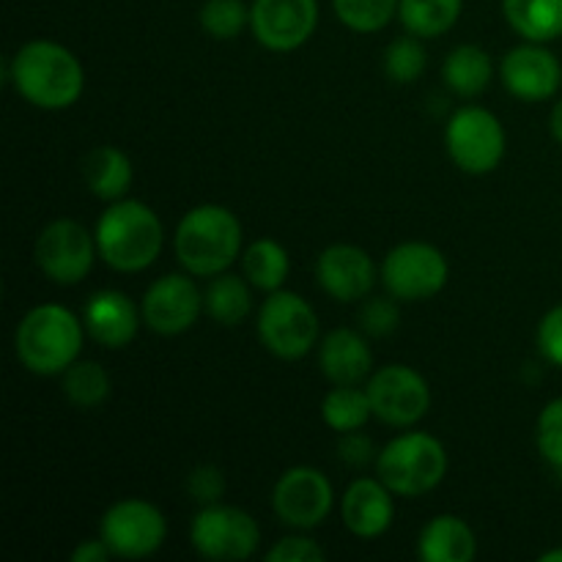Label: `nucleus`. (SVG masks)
<instances>
[{
    "mask_svg": "<svg viewBox=\"0 0 562 562\" xmlns=\"http://www.w3.org/2000/svg\"><path fill=\"white\" fill-rule=\"evenodd\" d=\"M9 82L38 110H69L86 88V71L69 47L49 38L22 44L9 60Z\"/></svg>",
    "mask_w": 562,
    "mask_h": 562,
    "instance_id": "1",
    "label": "nucleus"
},
{
    "mask_svg": "<svg viewBox=\"0 0 562 562\" xmlns=\"http://www.w3.org/2000/svg\"><path fill=\"white\" fill-rule=\"evenodd\" d=\"M99 258L115 272H143L159 258L165 245V228L159 214L148 203L121 198L110 203L99 217L97 231Z\"/></svg>",
    "mask_w": 562,
    "mask_h": 562,
    "instance_id": "2",
    "label": "nucleus"
},
{
    "mask_svg": "<svg viewBox=\"0 0 562 562\" xmlns=\"http://www.w3.org/2000/svg\"><path fill=\"white\" fill-rule=\"evenodd\" d=\"M86 324L64 305H36L22 316L14 333V351L22 368L36 376H64L80 360Z\"/></svg>",
    "mask_w": 562,
    "mask_h": 562,
    "instance_id": "3",
    "label": "nucleus"
},
{
    "mask_svg": "<svg viewBox=\"0 0 562 562\" xmlns=\"http://www.w3.org/2000/svg\"><path fill=\"white\" fill-rule=\"evenodd\" d=\"M241 241L245 231L228 206L201 203L181 217L173 250L192 278H214L228 272L231 263L241 256Z\"/></svg>",
    "mask_w": 562,
    "mask_h": 562,
    "instance_id": "4",
    "label": "nucleus"
},
{
    "mask_svg": "<svg viewBox=\"0 0 562 562\" xmlns=\"http://www.w3.org/2000/svg\"><path fill=\"white\" fill-rule=\"evenodd\" d=\"M376 475L395 497H423L448 475V450L431 434L406 431L379 450Z\"/></svg>",
    "mask_w": 562,
    "mask_h": 562,
    "instance_id": "5",
    "label": "nucleus"
},
{
    "mask_svg": "<svg viewBox=\"0 0 562 562\" xmlns=\"http://www.w3.org/2000/svg\"><path fill=\"white\" fill-rule=\"evenodd\" d=\"M256 329L263 349L285 362L302 360L318 344L316 311L296 291H272L258 311Z\"/></svg>",
    "mask_w": 562,
    "mask_h": 562,
    "instance_id": "6",
    "label": "nucleus"
},
{
    "mask_svg": "<svg viewBox=\"0 0 562 562\" xmlns=\"http://www.w3.org/2000/svg\"><path fill=\"white\" fill-rule=\"evenodd\" d=\"M445 146L456 168L470 176H486L505 159V130L492 110L467 104L450 115Z\"/></svg>",
    "mask_w": 562,
    "mask_h": 562,
    "instance_id": "7",
    "label": "nucleus"
},
{
    "mask_svg": "<svg viewBox=\"0 0 562 562\" xmlns=\"http://www.w3.org/2000/svg\"><path fill=\"white\" fill-rule=\"evenodd\" d=\"M190 543L201 558L217 562L250 560L261 543V527L247 510L234 505H203L192 516Z\"/></svg>",
    "mask_w": 562,
    "mask_h": 562,
    "instance_id": "8",
    "label": "nucleus"
},
{
    "mask_svg": "<svg viewBox=\"0 0 562 562\" xmlns=\"http://www.w3.org/2000/svg\"><path fill=\"white\" fill-rule=\"evenodd\" d=\"M450 280V263L428 241H404L384 256L382 283L398 302H426L442 294Z\"/></svg>",
    "mask_w": 562,
    "mask_h": 562,
    "instance_id": "9",
    "label": "nucleus"
},
{
    "mask_svg": "<svg viewBox=\"0 0 562 562\" xmlns=\"http://www.w3.org/2000/svg\"><path fill=\"white\" fill-rule=\"evenodd\" d=\"M99 538L115 558L146 560L162 549L168 538V521L162 510L148 499H119L104 510L99 521Z\"/></svg>",
    "mask_w": 562,
    "mask_h": 562,
    "instance_id": "10",
    "label": "nucleus"
},
{
    "mask_svg": "<svg viewBox=\"0 0 562 562\" xmlns=\"http://www.w3.org/2000/svg\"><path fill=\"white\" fill-rule=\"evenodd\" d=\"M97 236L77 220H53L38 234L33 258L44 278L58 285H77L88 278L97 261Z\"/></svg>",
    "mask_w": 562,
    "mask_h": 562,
    "instance_id": "11",
    "label": "nucleus"
},
{
    "mask_svg": "<svg viewBox=\"0 0 562 562\" xmlns=\"http://www.w3.org/2000/svg\"><path fill=\"white\" fill-rule=\"evenodd\" d=\"M373 417L393 428H409L431 409V387L426 376L404 362H393L371 373L366 384Z\"/></svg>",
    "mask_w": 562,
    "mask_h": 562,
    "instance_id": "12",
    "label": "nucleus"
},
{
    "mask_svg": "<svg viewBox=\"0 0 562 562\" xmlns=\"http://www.w3.org/2000/svg\"><path fill=\"white\" fill-rule=\"evenodd\" d=\"M335 492L329 477L316 467H291L272 488V508L283 525L294 530H313L329 516Z\"/></svg>",
    "mask_w": 562,
    "mask_h": 562,
    "instance_id": "13",
    "label": "nucleus"
},
{
    "mask_svg": "<svg viewBox=\"0 0 562 562\" xmlns=\"http://www.w3.org/2000/svg\"><path fill=\"white\" fill-rule=\"evenodd\" d=\"M318 25V0H252L250 31L272 53H294Z\"/></svg>",
    "mask_w": 562,
    "mask_h": 562,
    "instance_id": "14",
    "label": "nucleus"
},
{
    "mask_svg": "<svg viewBox=\"0 0 562 562\" xmlns=\"http://www.w3.org/2000/svg\"><path fill=\"white\" fill-rule=\"evenodd\" d=\"M203 294L192 274H162L146 289L140 302L143 324L157 335H181L198 322Z\"/></svg>",
    "mask_w": 562,
    "mask_h": 562,
    "instance_id": "15",
    "label": "nucleus"
},
{
    "mask_svg": "<svg viewBox=\"0 0 562 562\" xmlns=\"http://www.w3.org/2000/svg\"><path fill=\"white\" fill-rule=\"evenodd\" d=\"M499 80L521 102H543L562 86V66L552 49L527 42L505 55L499 64Z\"/></svg>",
    "mask_w": 562,
    "mask_h": 562,
    "instance_id": "16",
    "label": "nucleus"
},
{
    "mask_svg": "<svg viewBox=\"0 0 562 562\" xmlns=\"http://www.w3.org/2000/svg\"><path fill=\"white\" fill-rule=\"evenodd\" d=\"M316 278L324 294L349 305L371 296L376 283V263L357 245H329L316 261Z\"/></svg>",
    "mask_w": 562,
    "mask_h": 562,
    "instance_id": "17",
    "label": "nucleus"
},
{
    "mask_svg": "<svg viewBox=\"0 0 562 562\" xmlns=\"http://www.w3.org/2000/svg\"><path fill=\"white\" fill-rule=\"evenodd\" d=\"M82 324L88 335L104 349H126L143 324V313L124 291H97L82 307Z\"/></svg>",
    "mask_w": 562,
    "mask_h": 562,
    "instance_id": "18",
    "label": "nucleus"
},
{
    "mask_svg": "<svg viewBox=\"0 0 562 562\" xmlns=\"http://www.w3.org/2000/svg\"><path fill=\"white\" fill-rule=\"evenodd\" d=\"M395 494L373 477H357L340 499V519L351 536L362 541L384 536L395 519Z\"/></svg>",
    "mask_w": 562,
    "mask_h": 562,
    "instance_id": "19",
    "label": "nucleus"
},
{
    "mask_svg": "<svg viewBox=\"0 0 562 562\" xmlns=\"http://www.w3.org/2000/svg\"><path fill=\"white\" fill-rule=\"evenodd\" d=\"M318 368L333 384H362L373 373V351L366 335L338 327L324 335L318 346Z\"/></svg>",
    "mask_w": 562,
    "mask_h": 562,
    "instance_id": "20",
    "label": "nucleus"
},
{
    "mask_svg": "<svg viewBox=\"0 0 562 562\" xmlns=\"http://www.w3.org/2000/svg\"><path fill=\"white\" fill-rule=\"evenodd\" d=\"M417 554L426 562H472L477 554V538L461 516H434L420 530Z\"/></svg>",
    "mask_w": 562,
    "mask_h": 562,
    "instance_id": "21",
    "label": "nucleus"
},
{
    "mask_svg": "<svg viewBox=\"0 0 562 562\" xmlns=\"http://www.w3.org/2000/svg\"><path fill=\"white\" fill-rule=\"evenodd\" d=\"M82 179L99 201L115 203L126 198L135 170L132 159L119 146H97L82 159Z\"/></svg>",
    "mask_w": 562,
    "mask_h": 562,
    "instance_id": "22",
    "label": "nucleus"
},
{
    "mask_svg": "<svg viewBox=\"0 0 562 562\" xmlns=\"http://www.w3.org/2000/svg\"><path fill=\"white\" fill-rule=\"evenodd\" d=\"M442 80L456 97H481L494 80L492 55L483 47H477V44H461V47H453L442 64Z\"/></svg>",
    "mask_w": 562,
    "mask_h": 562,
    "instance_id": "23",
    "label": "nucleus"
},
{
    "mask_svg": "<svg viewBox=\"0 0 562 562\" xmlns=\"http://www.w3.org/2000/svg\"><path fill=\"white\" fill-rule=\"evenodd\" d=\"M508 25L527 42H554L562 36V0H503Z\"/></svg>",
    "mask_w": 562,
    "mask_h": 562,
    "instance_id": "24",
    "label": "nucleus"
},
{
    "mask_svg": "<svg viewBox=\"0 0 562 562\" xmlns=\"http://www.w3.org/2000/svg\"><path fill=\"white\" fill-rule=\"evenodd\" d=\"M252 285L245 274H214L203 294V311L223 327H236L245 322L252 311Z\"/></svg>",
    "mask_w": 562,
    "mask_h": 562,
    "instance_id": "25",
    "label": "nucleus"
},
{
    "mask_svg": "<svg viewBox=\"0 0 562 562\" xmlns=\"http://www.w3.org/2000/svg\"><path fill=\"white\" fill-rule=\"evenodd\" d=\"M289 272V250L278 239H256L241 252V274H245L252 289L272 294V291L283 289Z\"/></svg>",
    "mask_w": 562,
    "mask_h": 562,
    "instance_id": "26",
    "label": "nucleus"
},
{
    "mask_svg": "<svg viewBox=\"0 0 562 562\" xmlns=\"http://www.w3.org/2000/svg\"><path fill=\"white\" fill-rule=\"evenodd\" d=\"M371 417V398H368V390H360V384H335L322 401L324 426L338 434L362 431Z\"/></svg>",
    "mask_w": 562,
    "mask_h": 562,
    "instance_id": "27",
    "label": "nucleus"
},
{
    "mask_svg": "<svg viewBox=\"0 0 562 562\" xmlns=\"http://www.w3.org/2000/svg\"><path fill=\"white\" fill-rule=\"evenodd\" d=\"M464 0H401L398 20L406 33L420 38H437L459 22Z\"/></svg>",
    "mask_w": 562,
    "mask_h": 562,
    "instance_id": "28",
    "label": "nucleus"
},
{
    "mask_svg": "<svg viewBox=\"0 0 562 562\" xmlns=\"http://www.w3.org/2000/svg\"><path fill=\"white\" fill-rule=\"evenodd\" d=\"M60 379H64L60 382L64 395L77 409H97L110 398V390H113L110 373L93 360H77L75 366L66 368Z\"/></svg>",
    "mask_w": 562,
    "mask_h": 562,
    "instance_id": "29",
    "label": "nucleus"
},
{
    "mask_svg": "<svg viewBox=\"0 0 562 562\" xmlns=\"http://www.w3.org/2000/svg\"><path fill=\"white\" fill-rule=\"evenodd\" d=\"M428 66V53L423 47L420 36H406L393 38L384 49V75L387 80L398 82V86H412L415 80H420L423 71Z\"/></svg>",
    "mask_w": 562,
    "mask_h": 562,
    "instance_id": "30",
    "label": "nucleus"
},
{
    "mask_svg": "<svg viewBox=\"0 0 562 562\" xmlns=\"http://www.w3.org/2000/svg\"><path fill=\"white\" fill-rule=\"evenodd\" d=\"M401 0H333L335 14L349 31L376 33L393 22Z\"/></svg>",
    "mask_w": 562,
    "mask_h": 562,
    "instance_id": "31",
    "label": "nucleus"
},
{
    "mask_svg": "<svg viewBox=\"0 0 562 562\" xmlns=\"http://www.w3.org/2000/svg\"><path fill=\"white\" fill-rule=\"evenodd\" d=\"M198 20L212 38L231 42L250 25V9L245 5V0H206Z\"/></svg>",
    "mask_w": 562,
    "mask_h": 562,
    "instance_id": "32",
    "label": "nucleus"
},
{
    "mask_svg": "<svg viewBox=\"0 0 562 562\" xmlns=\"http://www.w3.org/2000/svg\"><path fill=\"white\" fill-rule=\"evenodd\" d=\"M536 442L538 453L549 461L552 467L562 470V395L549 401L543 412L538 415L536 426Z\"/></svg>",
    "mask_w": 562,
    "mask_h": 562,
    "instance_id": "33",
    "label": "nucleus"
},
{
    "mask_svg": "<svg viewBox=\"0 0 562 562\" xmlns=\"http://www.w3.org/2000/svg\"><path fill=\"white\" fill-rule=\"evenodd\" d=\"M395 296H366V305L360 311V327L368 338H384V335L395 333L401 322L398 305Z\"/></svg>",
    "mask_w": 562,
    "mask_h": 562,
    "instance_id": "34",
    "label": "nucleus"
},
{
    "mask_svg": "<svg viewBox=\"0 0 562 562\" xmlns=\"http://www.w3.org/2000/svg\"><path fill=\"white\" fill-rule=\"evenodd\" d=\"M187 492H190L192 499H198V503H203V505L220 503L225 494L223 470H220V467H212V464L195 467V470L187 475Z\"/></svg>",
    "mask_w": 562,
    "mask_h": 562,
    "instance_id": "35",
    "label": "nucleus"
},
{
    "mask_svg": "<svg viewBox=\"0 0 562 562\" xmlns=\"http://www.w3.org/2000/svg\"><path fill=\"white\" fill-rule=\"evenodd\" d=\"M327 554L318 547L313 538L305 536H289L280 538L272 549L267 552L269 562H322Z\"/></svg>",
    "mask_w": 562,
    "mask_h": 562,
    "instance_id": "36",
    "label": "nucleus"
},
{
    "mask_svg": "<svg viewBox=\"0 0 562 562\" xmlns=\"http://www.w3.org/2000/svg\"><path fill=\"white\" fill-rule=\"evenodd\" d=\"M538 351L549 366L562 368V305L552 307L538 324Z\"/></svg>",
    "mask_w": 562,
    "mask_h": 562,
    "instance_id": "37",
    "label": "nucleus"
},
{
    "mask_svg": "<svg viewBox=\"0 0 562 562\" xmlns=\"http://www.w3.org/2000/svg\"><path fill=\"white\" fill-rule=\"evenodd\" d=\"M340 445H338V453H340V461L349 467H357V470H362V467H368L371 461H376V450H373V442L366 437V434L360 431H349V434H340Z\"/></svg>",
    "mask_w": 562,
    "mask_h": 562,
    "instance_id": "38",
    "label": "nucleus"
},
{
    "mask_svg": "<svg viewBox=\"0 0 562 562\" xmlns=\"http://www.w3.org/2000/svg\"><path fill=\"white\" fill-rule=\"evenodd\" d=\"M110 547L102 541V538H97V541H80V547L71 552V560L75 562H104L110 558Z\"/></svg>",
    "mask_w": 562,
    "mask_h": 562,
    "instance_id": "39",
    "label": "nucleus"
},
{
    "mask_svg": "<svg viewBox=\"0 0 562 562\" xmlns=\"http://www.w3.org/2000/svg\"><path fill=\"white\" fill-rule=\"evenodd\" d=\"M549 130H552V137L562 146V99L558 104H554L552 119H549Z\"/></svg>",
    "mask_w": 562,
    "mask_h": 562,
    "instance_id": "40",
    "label": "nucleus"
},
{
    "mask_svg": "<svg viewBox=\"0 0 562 562\" xmlns=\"http://www.w3.org/2000/svg\"><path fill=\"white\" fill-rule=\"evenodd\" d=\"M541 562H562V547L560 549H549V552L541 554Z\"/></svg>",
    "mask_w": 562,
    "mask_h": 562,
    "instance_id": "41",
    "label": "nucleus"
}]
</instances>
